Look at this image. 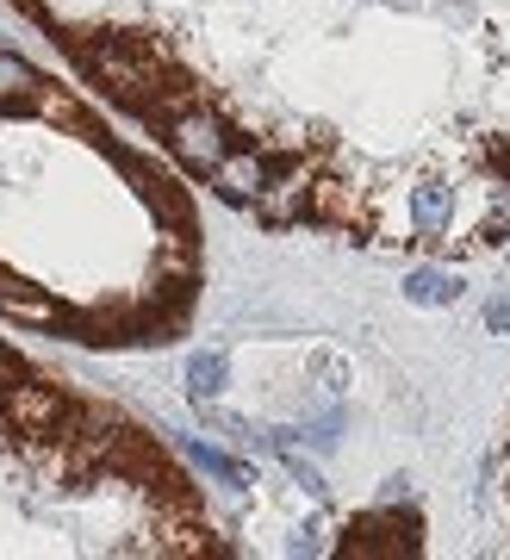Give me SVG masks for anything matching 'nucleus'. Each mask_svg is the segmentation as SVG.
<instances>
[{"mask_svg": "<svg viewBox=\"0 0 510 560\" xmlns=\"http://www.w3.org/2000/svg\"><path fill=\"white\" fill-rule=\"evenodd\" d=\"M199 300V219L175 175L76 88L0 50V318L81 349H157Z\"/></svg>", "mask_w": 510, "mask_h": 560, "instance_id": "f257e3e1", "label": "nucleus"}, {"mask_svg": "<svg viewBox=\"0 0 510 560\" xmlns=\"http://www.w3.org/2000/svg\"><path fill=\"white\" fill-rule=\"evenodd\" d=\"M194 480L150 430L0 337V555H212Z\"/></svg>", "mask_w": 510, "mask_h": 560, "instance_id": "f03ea898", "label": "nucleus"}, {"mask_svg": "<svg viewBox=\"0 0 510 560\" xmlns=\"http://www.w3.org/2000/svg\"><path fill=\"white\" fill-rule=\"evenodd\" d=\"M405 293H412V305H454L461 300V280L442 275V268H417Z\"/></svg>", "mask_w": 510, "mask_h": 560, "instance_id": "7ed1b4c3", "label": "nucleus"}, {"mask_svg": "<svg viewBox=\"0 0 510 560\" xmlns=\"http://www.w3.org/2000/svg\"><path fill=\"white\" fill-rule=\"evenodd\" d=\"M505 237H510V180H491V206L473 231V243H505Z\"/></svg>", "mask_w": 510, "mask_h": 560, "instance_id": "20e7f679", "label": "nucleus"}, {"mask_svg": "<svg viewBox=\"0 0 510 560\" xmlns=\"http://www.w3.org/2000/svg\"><path fill=\"white\" fill-rule=\"evenodd\" d=\"M486 324H491V330H510V300L486 305Z\"/></svg>", "mask_w": 510, "mask_h": 560, "instance_id": "39448f33", "label": "nucleus"}]
</instances>
